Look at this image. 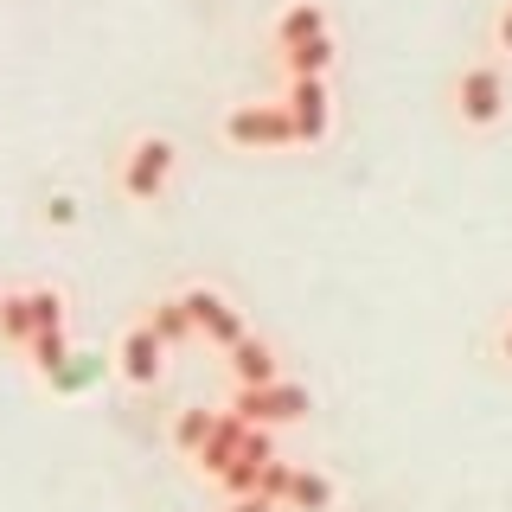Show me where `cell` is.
Listing matches in <instances>:
<instances>
[{
	"instance_id": "cell-16",
	"label": "cell",
	"mask_w": 512,
	"mask_h": 512,
	"mask_svg": "<svg viewBox=\"0 0 512 512\" xmlns=\"http://www.w3.org/2000/svg\"><path fill=\"white\" fill-rule=\"evenodd\" d=\"M148 327H154L167 346H180V340H192V333H199V327H192V314H186V301H180V295L154 301V308H148Z\"/></svg>"
},
{
	"instance_id": "cell-21",
	"label": "cell",
	"mask_w": 512,
	"mask_h": 512,
	"mask_svg": "<svg viewBox=\"0 0 512 512\" xmlns=\"http://www.w3.org/2000/svg\"><path fill=\"white\" fill-rule=\"evenodd\" d=\"M224 512H276V506H269V500H231Z\"/></svg>"
},
{
	"instance_id": "cell-1",
	"label": "cell",
	"mask_w": 512,
	"mask_h": 512,
	"mask_svg": "<svg viewBox=\"0 0 512 512\" xmlns=\"http://www.w3.org/2000/svg\"><path fill=\"white\" fill-rule=\"evenodd\" d=\"M173 173H180V148H173V135H135L116 154V192L128 205H160L167 186H173Z\"/></svg>"
},
{
	"instance_id": "cell-22",
	"label": "cell",
	"mask_w": 512,
	"mask_h": 512,
	"mask_svg": "<svg viewBox=\"0 0 512 512\" xmlns=\"http://www.w3.org/2000/svg\"><path fill=\"white\" fill-rule=\"evenodd\" d=\"M500 359H506V365H512V314H506V320H500Z\"/></svg>"
},
{
	"instance_id": "cell-5",
	"label": "cell",
	"mask_w": 512,
	"mask_h": 512,
	"mask_svg": "<svg viewBox=\"0 0 512 512\" xmlns=\"http://www.w3.org/2000/svg\"><path fill=\"white\" fill-rule=\"evenodd\" d=\"M282 109L295 122V141L301 148H320L333 135V90L327 77H301V84H282Z\"/></svg>"
},
{
	"instance_id": "cell-8",
	"label": "cell",
	"mask_w": 512,
	"mask_h": 512,
	"mask_svg": "<svg viewBox=\"0 0 512 512\" xmlns=\"http://www.w3.org/2000/svg\"><path fill=\"white\" fill-rule=\"evenodd\" d=\"M224 365H231V384L237 391H263V384H282V352L263 340V333H250V340H237L224 352Z\"/></svg>"
},
{
	"instance_id": "cell-4",
	"label": "cell",
	"mask_w": 512,
	"mask_h": 512,
	"mask_svg": "<svg viewBox=\"0 0 512 512\" xmlns=\"http://www.w3.org/2000/svg\"><path fill=\"white\" fill-rule=\"evenodd\" d=\"M314 410V391L295 378L282 384H263V391H237L231 397V416H244L250 429H276V423H301V416Z\"/></svg>"
},
{
	"instance_id": "cell-15",
	"label": "cell",
	"mask_w": 512,
	"mask_h": 512,
	"mask_svg": "<svg viewBox=\"0 0 512 512\" xmlns=\"http://www.w3.org/2000/svg\"><path fill=\"white\" fill-rule=\"evenodd\" d=\"M212 429H218V410H205V404H186L180 416H173V448H180V455H199Z\"/></svg>"
},
{
	"instance_id": "cell-11",
	"label": "cell",
	"mask_w": 512,
	"mask_h": 512,
	"mask_svg": "<svg viewBox=\"0 0 512 512\" xmlns=\"http://www.w3.org/2000/svg\"><path fill=\"white\" fill-rule=\"evenodd\" d=\"M282 84H301V77H327L333 64H340V45H333V32L327 39H308V45H295V52H282Z\"/></svg>"
},
{
	"instance_id": "cell-3",
	"label": "cell",
	"mask_w": 512,
	"mask_h": 512,
	"mask_svg": "<svg viewBox=\"0 0 512 512\" xmlns=\"http://www.w3.org/2000/svg\"><path fill=\"white\" fill-rule=\"evenodd\" d=\"M455 116H461V128H474V135L506 122V71H500V58L461 64V77H455Z\"/></svg>"
},
{
	"instance_id": "cell-2",
	"label": "cell",
	"mask_w": 512,
	"mask_h": 512,
	"mask_svg": "<svg viewBox=\"0 0 512 512\" xmlns=\"http://www.w3.org/2000/svg\"><path fill=\"white\" fill-rule=\"evenodd\" d=\"M218 141L237 154H276L295 148V122H288L282 103H231L218 116Z\"/></svg>"
},
{
	"instance_id": "cell-7",
	"label": "cell",
	"mask_w": 512,
	"mask_h": 512,
	"mask_svg": "<svg viewBox=\"0 0 512 512\" xmlns=\"http://www.w3.org/2000/svg\"><path fill=\"white\" fill-rule=\"evenodd\" d=\"M116 372L135 384V391L160 384V372H167V340H160L148 320H135V327L122 333V346H116Z\"/></svg>"
},
{
	"instance_id": "cell-10",
	"label": "cell",
	"mask_w": 512,
	"mask_h": 512,
	"mask_svg": "<svg viewBox=\"0 0 512 512\" xmlns=\"http://www.w3.org/2000/svg\"><path fill=\"white\" fill-rule=\"evenodd\" d=\"M244 442H250V423H244V416H231V410H218V429L205 436V448H199L192 461H199V474L218 480L231 461H244Z\"/></svg>"
},
{
	"instance_id": "cell-13",
	"label": "cell",
	"mask_w": 512,
	"mask_h": 512,
	"mask_svg": "<svg viewBox=\"0 0 512 512\" xmlns=\"http://www.w3.org/2000/svg\"><path fill=\"white\" fill-rule=\"evenodd\" d=\"M288 506H295V512H333V506H340V487H333V480L320 474V468H295Z\"/></svg>"
},
{
	"instance_id": "cell-17",
	"label": "cell",
	"mask_w": 512,
	"mask_h": 512,
	"mask_svg": "<svg viewBox=\"0 0 512 512\" xmlns=\"http://www.w3.org/2000/svg\"><path fill=\"white\" fill-rule=\"evenodd\" d=\"M26 295H32V320H39V333H58V327H64V314H71V301H64V288L39 282V288H26Z\"/></svg>"
},
{
	"instance_id": "cell-19",
	"label": "cell",
	"mask_w": 512,
	"mask_h": 512,
	"mask_svg": "<svg viewBox=\"0 0 512 512\" xmlns=\"http://www.w3.org/2000/svg\"><path fill=\"white\" fill-rule=\"evenodd\" d=\"M493 45H500V52L512 58V0L500 7V20H493Z\"/></svg>"
},
{
	"instance_id": "cell-20",
	"label": "cell",
	"mask_w": 512,
	"mask_h": 512,
	"mask_svg": "<svg viewBox=\"0 0 512 512\" xmlns=\"http://www.w3.org/2000/svg\"><path fill=\"white\" fill-rule=\"evenodd\" d=\"M45 218H52V224H71L77 218V199H71V192H58V199L45 205Z\"/></svg>"
},
{
	"instance_id": "cell-9",
	"label": "cell",
	"mask_w": 512,
	"mask_h": 512,
	"mask_svg": "<svg viewBox=\"0 0 512 512\" xmlns=\"http://www.w3.org/2000/svg\"><path fill=\"white\" fill-rule=\"evenodd\" d=\"M327 7L320 0H288V7L276 13V26H269V45H276V58L282 52H295V45H308V39H327Z\"/></svg>"
},
{
	"instance_id": "cell-18",
	"label": "cell",
	"mask_w": 512,
	"mask_h": 512,
	"mask_svg": "<svg viewBox=\"0 0 512 512\" xmlns=\"http://www.w3.org/2000/svg\"><path fill=\"white\" fill-rule=\"evenodd\" d=\"M288 487H295V468H288V461L276 455V461H269V468H263V480H256V500L282 506V500H288Z\"/></svg>"
},
{
	"instance_id": "cell-23",
	"label": "cell",
	"mask_w": 512,
	"mask_h": 512,
	"mask_svg": "<svg viewBox=\"0 0 512 512\" xmlns=\"http://www.w3.org/2000/svg\"><path fill=\"white\" fill-rule=\"evenodd\" d=\"M0 295H7V288H0Z\"/></svg>"
},
{
	"instance_id": "cell-6",
	"label": "cell",
	"mask_w": 512,
	"mask_h": 512,
	"mask_svg": "<svg viewBox=\"0 0 512 512\" xmlns=\"http://www.w3.org/2000/svg\"><path fill=\"white\" fill-rule=\"evenodd\" d=\"M180 301H186V314H192V327L205 333L212 346H224L231 352L237 340H250V327H244V314L231 308V301L218 295V288H205V282H192V288H180Z\"/></svg>"
},
{
	"instance_id": "cell-14",
	"label": "cell",
	"mask_w": 512,
	"mask_h": 512,
	"mask_svg": "<svg viewBox=\"0 0 512 512\" xmlns=\"http://www.w3.org/2000/svg\"><path fill=\"white\" fill-rule=\"evenodd\" d=\"M26 365H32V372H39V378H64V365H71V333H39V340H32L26 346Z\"/></svg>"
},
{
	"instance_id": "cell-12",
	"label": "cell",
	"mask_w": 512,
	"mask_h": 512,
	"mask_svg": "<svg viewBox=\"0 0 512 512\" xmlns=\"http://www.w3.org/2000/svg\"><path fill=\"white\" fill-rule=\"evenodd\" d=\"M0 340L20 346V352L39 340V320H32V295H26V288H7V295H0Z\"/></svg>"
}]
</instances>
